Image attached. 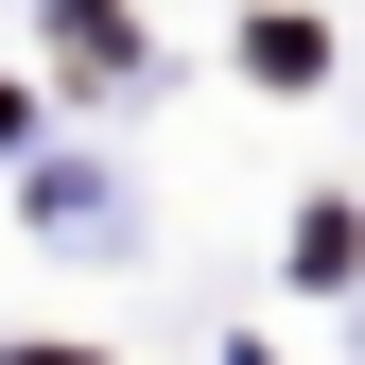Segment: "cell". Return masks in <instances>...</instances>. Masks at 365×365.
I'll use <instances>...</instances> for the list:
<instances>
[{
    "mask_svg": "<svg viewBox=\"0 0 365 365\" xmlns=\"http://www.w3.org/2000/svg\"><path fill=\"white\" fill-rule=\"evenodd\" d=\"M244 53H261V87H313V70H331V35H313V18H261Z\"/></svg>",
    "mask_w": 365,
    "mask_h": 365,
    "instance_id": "6da1fadb",
    "label": "cell"
},
{
    "mask_svg": "<svg viewBox=\"0 0 365 365\" xmlns=\"http://www.w3.org/2000/svg\"><path fill=\"white\" fill-rule=\"evenodd\" d=\"M53 18H70V53H87V70L122 53V0H53Z\"/></svg>",
    "mask_w": 365,
    "mask_h": 365,
    "instance_id": "7a4b0ae2",
    "label": "cell"
},
{
    "mask_svg": "<svg viewBox=\"0 0 365 365\" xmlns=\"http://www.w3.org/2000/svg\"><path fill=\"white\" fill-rule=\"evenodd\" d=\"M18 365H87V348H18Z\"/></svg>",
    "mask_w": 365,
    "mask_h": 365,
    "instance_id": "3957f363",
    "label": "cell"
}]
</instances>
